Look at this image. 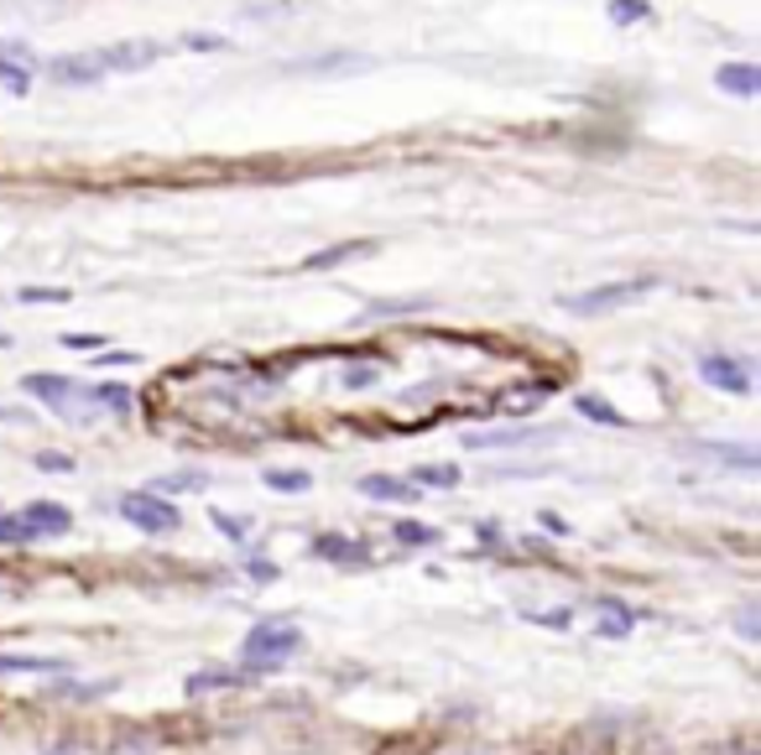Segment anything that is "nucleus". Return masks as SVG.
Instances as JSON below:
<instances>
[{
	"label": "nucleus",
	"instance_id": "393cba45",
	"mask_svg": "<svg viewBox=\"0 0 761 755\" xmlns=\"http://www.w3.org/2000/svg\"><path fill=\"white\" fill-rule=\"evenodd\" d=\"M532 438H537V433H517V427H511V433H475V438H464V443H470V449H517V443H532Z\"/></svg>",
	"mask_w": 761,
	"mask_h": 755
},
{
	"label": "nucleus",
	"instance_id": "f704fd0d",
	"mask_svg": "<svg viewBox=\"0 0 761 755\" xmlns=\"http://www.w3.org/2000/svg\"><path fill=\"white\" fill-rule=\"evenodd\" d=\"M215 526L225 532V537H235V543L245 537V521H240V516H225V511H215Z\"/></svg>",
	"mask_w": 761,
	"mask_h": 755
},
{
	"label": "nucleus",
	"instance_id": "f3484780",
	"mask_svg": "<svg viewBox=\"0 0 761 755\" xmlns=\"http://www.w3.org/2000/svg\"><path fill=\"white\" fill-rule=\"evenodd\" d=\"M371 58H345V52H329V58H309V63H292V73H365Z\"/></svg>",
	"mask_w": 761,
	"mask_h": 755
},
{
	"label": "nucleus",
	"instance_id": "a878e982",
	"mask_svg": "<svg viewBox=\"0 0 761 755\" xmlns=\"http://www.w3.org/2000/svg\"><path fill=\"white\" fill-rule=\"evenodd\" d=\"M391 537H397L402 547H433V543H438V532L423 526V521H397V526H391Z\"/></svg>",
	"mask_w": 761,
	"mask_h": 755
},
{
	"label": "nucleus",
	"instance_id": "ddd939ff",
	"mask_svg": "<svg viewBox=\"0 0 761 755\" xmlns=\"http://www.w3.org/2000/svg\"><path fill=\"white\" fill-rule=\"evenodd\" d=\"M693 453H704V459H720V464H736V470L757 474L761 470V453L751 443H693Z\"/></svg>",
	"mask_w": 761,
	"mask_h": 755
},
{
	"label": "nucleus",
	"instance_id": "72a5a7b5",
	"mask_svg": "<svg viewBox=\"0 0 761 755\" xmlns=\"http://www.w3.org/2000/svg\"><path fill=\"white\" fill-rule=\"evenodd\" d=\"M736 631H740L746 641H757V636H761V631H757V605H746V610L736 614Z\"/></svg>",
	"mask_w": 761,
	"mask_h": 755
},
{
	"label": "nucleus",
	"instance_id": "9b49d317",
	"mask_svg": "<svg viewBox=\"0 0 761 755\" xmlns=\"http://www.w3.org/2000/svg\"><path fill=\"white\" fill-rule=\"evenodd\" d=\"M313 558H324V563H345V568H365V563H371V552H365L355 537H334V532L313 537Z\"/></svg>",
	"mask_w": 761,
	"mask_h": 755
},
{
	"label": "nucleus",
	"instance_id": "f8f14e48",
	"mask_svg": "<svg viewBox=\"0 0 761 755\" xmlns=\"http://www.w3.org/2000/svg\"><path fill=\"white\" fill-rule=\"evenodd\" d=\"M360 256H376V240H345V245H324L303 260V271H334L345 260H360Z\"/></svg>",
	"mask_w": 761,
	"mask_h": 755
},
{
	"label": "nucleus",
	"instance_id": "5701e85b",
	"mask_svg": "<svg viewBox=\"0 0 761 755\" xmlns=\"http://www.w3.org/2000/svg\"><path fill=\"white\" fill-rule=\"evenodd\" d=\"M605 16H611V26H637L652 16V5H647V0H611Z\"/></svg>",
	"mask_w": 761,
	"mask_h": 755
},
{
	"label": "nucleus",
	"instance_id": "bb28decb",
	"mask_svg": "<svg viewBox=\"0 0 761 755\" xmlns=\"http://www.w3.org/2000/svg\"><path fill=\"white\" fill-rule=\"evenodd\" d=\"M26 543H37L32 526L22 516H0V547H26Z\"/></svg>",
	"mask_w": 761,
	"mask_h": 755
},
{
	"label": "nucleus",
	"instance_id": "423d86ee",
	"mask_svg": "<svg viewBox=\"0 0 761 755\" xmlns=\"http://www.w3.org/2000/svg\"><path fill=\"white\" fill-rule=\"evenodd\" d=\"M162 58L157 42H120V48H99V63L105 73H136V69H152Z\"/></svg>",
	"mask_w": 761,
	"mask_h": 755
},
{
	"label": "nucleus",
	"instance_id": "f03ea898",
	"mask_svg": "<svg viewBox=\"0 0 761 755\" xmlns=\"http://www.w3.org/2000/svg\"><path fill=\"white\" fill-rule=\"evenodd\" d=\"M652 287H657V277H626V282H605V287H590V292H573V297H564V307L579 313V318H595V313H616V307L647 297Z\"/></svg>",
	"mask_w": 761,
	"mask_h": 755
},
{
	"label": "nucleus",
	"instance_id": "c85d7f7f",
	"mask_svg": "<svg viewBox=\"0 0 761 755\" xmlns=\"http://www.w3.org/2000/svg\"><path fill=\"white\" fill-rule=\"evenodd\" d=\"M183 490H204V474H167V479H157V496H183Z\"/></svg>",
	"mask_w": 761,
	"mask_h": 755
},
{
	"label": "nucleus",
	"instance_id": "39448f33",
	"mask_svg": "<svg viewBox=\"0 0 761 755\" xmlns=\"http://www.w3.org/2000/svg\"><path fill=\"white\" fill-rule=\"evenodd\" d=\"M22 391H26V397H37L43 406H52V412H73V402H78V391H84V386H73L69 376L32 370V376H22Z\"/></svg>",
	"mask_w": 761,
	"mask_h": 755
},
{
	"label": "nucleus",
	"instance_id": "9d476101",
	"mask_svg": "<svg viewBox=\"0 0 761 755\" xmlns=\"http://www.w3.org/2000/svg\"><path fill=\"white\" fill-rule=\"evenodd\" d=\"M0 89H11V95H26L32 89V52L22 42H0Z\"/></svg>",
	"mask_w": 761,
	"mask_h": 755
},
{
	"label": "nucleus",
	"instance_id": "412c9836",
	"mask_svg": "<svg viewBox=\"0 0 761 755\" xmlns=\"http://www.w3.org/2000/svg\"><path fill=\"white\" fill-rule=\"evenodd\" d=\"M262 479L271 485V490H282V496H303V490L313 485V474H309V470H266Z\"/></svg>",
	"mask_w": 761,
	"mask_h": 755
},
{
	"label": "nucleus",
	"instance_id": "b1692460",
	"mask_svg": "<svg viewBox=\"0 0 761 755\" xmlns=\"http://www.w3.org/2000/svg\"><path fill=\"white\" fill-rule=\"evenodd\" d=\"M412 485H418V490H423V485L454 490V485H459V470H449V464H423V470H412Z\"/></svg>",
	"mask_w": 761,
	"mask_h": 755
},
{
	"label": "nucleus",
	"instance_id": "c9c22d12",
	"mask_svg": "<svg viewBox=\"0 0 761 755\" xmlns=\"http://www.w3.org/2000/svg\"><path fill=\"white\" fill-rule=\"evenodd\" d=\"M537 625H553V631H564L569 625V610H547V614H532Z\"/></svg>",
	"mask_w": 761,
	"mask_h": 755
},
{
	"label": "nucleus",
	"instance_id": "2eb2a0df",
	"mask_svg": "<svg viewBox=\"0 0 761 755\" xmlns=\"http://www.w3.org/2000/svg\"><path fill=\"white\" fill-rule=\"evenodd\" d=\"M78 397H84V402H95V406H105V412H131V406H136V391H131V386H116V380L84 386Z\"/></svg>",
	"mask_w": 761,
	"mask_h": 755
},
{
	"label": "nucleus",
	"instance_id": "7c9ffc66",
	"mask_svg": "<svg viewBox=\"0 0 761 755\" xmlns=\"http://www.w3.org/2000/svg\"><path fill=\"white\" fill-rule=\"evenodd\" d=\"M63 344L78 354H99L105 350V333H63Z\"/></svg>",
	"mask_w": 761,
	"mask_h": 755
},
{
	"label": "nucleus",
	"instance_id": "0eeeda50",
	"mask_svg": "<svg viewBox=\"0 0 761 755\" xmlns=\"http://www.w3.org/2000/svg\"><path fill=\"white\" fill-rule=\"evenodd\" d=\"M22 521L32 526V537H63L73 526V511L69 506H58V500H32L22 511Z\"/></svg>",
	"mask_w": 761,
	"mask_h": 755
},
{
	"label": "nucleus",
	"instance_id": "7ed1b4c3",
	"mask_svg": "<svg viewBox=\"0 0 761 755\" xmlns=\"http://www.w3.org/2000/svg\"><path fill=\"white\" fill-rule=\"evenodd\" d=\"M120 516L131 521L136 532H152V537H162V532H178L183 511H178L172 500H162L157 490H136V496H120Z\"/></svg>",
	"mask_w": 761,
	"mask_h": 755
},
{
	"label": "nucleus",
	"instance_id": "aec40b11",
	"mask_svg": "<svg viewBox=\"0 0 761 755\" xmlns=\"http://www.w3.org/2000/svg\"><path fill=\"white\" fill-rule=\"evenodd\" d=\"M573 406H579V417H590V423H600V427H626V417H620L605 397H579Z\"/></svg>",
	"mask_w": 761,
	"mask_h": 755
},
{
	"label": "nucleus",
	"instance_id": "f257e3e1",
	"mask_svg": "<svg viewBox=\"0 0 761 755\" xmlns=\"http://www.w3.org/2000/svg\"><path fill=\"white\" fill-rule=\"evenodd\" d=\"M298 646H303V631H298L292 620H262L251 636L240 641V657H245L251 678H256V672H277Z\"/></svg>",
	"mask_w": 761,
	"mask_h": 755
},
{
	"label": "nucleus",
	"instance_id": "58836bf2",
	"mask_svg": "<svg viewBox=\"0 0 761 755\" xmlns=\"http://www.w3.org/2000/svg\"><path fill=\"white\" fill-rule=\"evenodd\" d=\"M52 755V751H48ZM58 755H78V751H73V745H58Z\"/></svg>",
	"mask_w": 761,
	"mask_h": 755
},
{
	"label": "nucleus",
	"instance_id": "6e6552de",
	"mask_svg": "<svg viewBox=\"0 0 761 755\" xmlns=\"http://www.w3.org/2000/svg\"><path fill=\"white\" fill-rule=\"evenodd\" d=\"M714 89L720 95H736V99H751V95H761V69L757 63H720L714 69Z\"/></svg>",
	"mask_w": 761,
	"mask_h": 755
},
{
	"label": "nucleus",
	"instance_id": "1a4fd4ad",
	"mask_svg": "<svg viewBox=\"0 0 761 755\" xmlns=\"http://www.w3.org/2000/svg\"><path fill=\"white\" fill-rule=\"evenodd\" d=\"M48 78L52 84H99L110 73L99 63V52H84V58H58V63H48Z\"/></svg>",
	"mask_w": 761,
	"mask_h": 755
},
{
	"label": "nucleus",
	"instance_id": "2f4dec72",
	"mask_svg": "<svg viewBox=\"0 0 761 755\" xmlns=\"http://www.w3.org/2000/svg\"><path fill=\"white\" fill-rule=\"evenodd\" d=\"M37 470H43V474H73V459H69V453H37Z\"/></svg>",
	"mask_w": 761,
	"mask_h": 755
},
{
	"label": "nucleus",
	"instance_id": "4be33fe9",
	"mask_svg": "<svg viewBox=\"0 0 761 755\" xmlns=\"http://www.w3.org/2000/svg\"><path fill=\"white\" fill-rule=\"evenodd\" d=\"M0 672H63L58 657H16V652H0Z\"/></svg>",
	"mask_w": 761,
	"mask_h": 755
},
{
	"label": "nucleus",
	"instance_id": "4c0bfd02",
	"mask_svg": "<svg viewBox=\"0 0 761 755\" xmlns=\"http://www.w3.org/2000/svg\"><path fill=\"white\" fill-rule=\"evenodd\" d=\"M543 526H547V532H569V521L553 516V511H543Z\"/></svg>",
	"mask_w": 761,
	"mask_h": 755
},
{
	"label": "nucleus",
	"instance_id": "4468645a",
	"mask_svg": "<svg viewBox=\"0 0 761 755\" xmlns=\"http://www.w3.org/2000/svg\"><path fill=\"white\" fill-rule=\"evenodd\" d=\"M595 614H600V636H611V641H620L637 625V610L620 605V599H595Z\"/></svg>",
	"mask_w": 761,
	"mask_h": 755
},
{
	"label": "nucleus",
	"instance_id": "cd10ccee",
	"mask_svg": "<svg viewBox=\"0 0 761 755\" xmlns=\"http://www.w3.org/2000/svg\"><path fill=\"white\" fill-rule=\"evenodd\" d=\"M376 380H380V365H345L339 386H345V391H365V386H376Z\"/></svg>",
	"mask_w": 761,
	"mask_h": 755
},
{
	"label": "nucleus",
	"instance_id": "6ab92c4d",
	"mask_svg": "<svg viewBox=\"0 0 761 755\" xmlns=\"http://www.w3.org/2000/svg\"><path fill=\"white\" fill-rule=\"evenodd\" d=\"M428 297H397V303H371L365 307V318H418V313H428Z\"/></svg>",
	"mask_w": 761,
	"mask_h": 755
},
{
	"label": "nucleus",
	"instance_id": "c756f323",
	"mask_svg": "<svg viewBox=\"0 0 761 755\" xmlns=\"http://www.w3.org/2000/svg\"><path fill=\"white\" fill-rule=\"evenodd\" d=\"M69 287H22L16 292V303H69Z\"/></svg>",
	"mask_w": 761,
	"mask_h": 755
},
{
	"label": "nucleus",
	"instance_id": "20e7f679",
	"mask_svg": "<svg viewBox=\"0 0 761 755\" xmlns=\"http://www.w3.org/2000/svg\"><path fill=\"white\" fill-rule=\"evenodd\" d=\"M699 376L714 391H730V397H751V365L736 354H699Z\"/></svg>",
	"mask_w": 761,
	"mask_h": 755
},
{
	"label": "nucleus",
	"instance_id": "a211bd4d",
	"mask_svg": "<svg viewBox=\"0 0 761 755\" xmlns=\"http://www.w3.org/2000/svg\"><path fill=\"white\" fill-rule=\"evenodd\" d=\"M251 678V672H219V667H209V672H193L189 678V698H198V693H215V687H240Z\"/></svg>",
	"mask_w": 761,
	"mask_h": 755
},
{
	"label": "nucleus",
	"instance_id": "e433bc0d",
	"mask_svg": "<svg viewBox=\"0 0 761 755\" xmlns=\"http://www.w3.org/2000/svg\"><path fill=\"white\" fill-rule=\"evenodd\" d=\"M251 579H266V584H271V579H277V563H266V558H251Z\"/></svg>",
	"mask_w": 761,
	"mask_h": 755
},
{
	"label": "nucleus",
	"instance_id": "473e14b6",
	"mask_svg": "<svg viewBox=\"0 0 761 755\" xmlns=\"http://www.w3.org/2000/svg\"><path fill=\"white\" fill-rule=\"evenodd\" d=\"M183 48H193V52H225V37H209V32H189V37H183Z\"/></svg>",
	"mask_w": 761,
	"mask_h": 755
},
{
	"label": "nucleus",
	"instance_id": "dca6fc26",
	"mask_svg": "<svg viewBox=\"0 0 761 755\" xmlns=\"http://www.w3.org/2000/svg\"><path fill=\"white\" fill-rule=\"evenodd\" d=\"M360 496H371V500H412V496H418V485H412V479H397V474H365V479H360Z\"/></svg>",
	"mask_w": 761,
	"mask_h": 755
}]
</instances>
